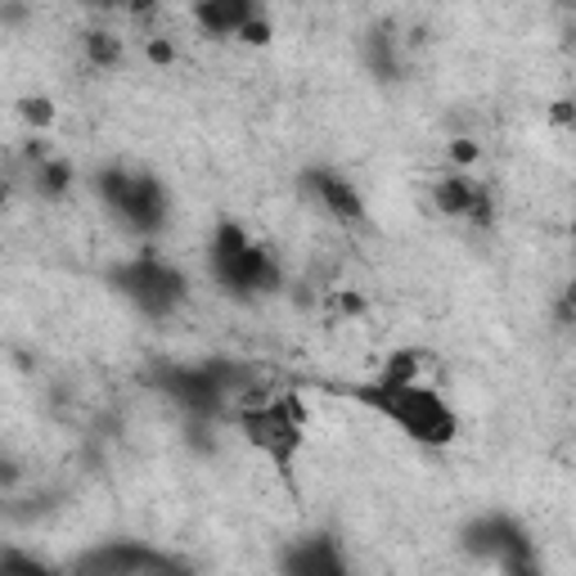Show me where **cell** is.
Returning a JSON list of instances; mask_svg holds the SVG:
<instances>
[{"instance_id":"2e32d148","label":"cell","mask_w":576,"mask_h":576,"mask_svg":"<svg viewBox=\"0 0 576 576\" xmlns=\"http://www.w3.org/2000/svg\"><path fill=\"white\" fill-rule=\"evenodd\" d=\"M19 118L27 122V131L45 135L59 122V104L51 100V95H23V100H19Z\"/></svg>"},{"instance_id":"8fae6325","label":"cell","mask_w":576,"mask_h":576,"mask_svg":"<svg viewBox=\"0 0 576 576\" xmlns=\"http://www.w3.org/2000/svg\"><path fill=\"white\" fill-rule=\"evenodd\" d=\"M266 14L262 0H195L189 5V19H195V27L212 41H230L239 36V27H244L248 19Z\"/></svg>"},{"instance_id":"8992f818","label":"cell","mask_w":576,"mask_h":576,"mask_svg":"<svg viewBox=\"0 0 576 576\" xmlns=\"http://www.w3.org/2000/svg\"><path fill=\"white\" fill-rule=\"evenodd\" d=\"M464 550L473 558H487L496 563L505 576H532L536 572V545H532V532L505 509H487L477 513L473 522H464L459 532Z\"/></svg>"},{"instance_id":"d6986e66","label":"cell","mask_w":576,"mask_h":576,"mask_svg":"<svg viewBox=\"0 0 576 576\" xmlns=\"http://www.w3.org/2000/svg\"><path fill=\"white\" fill-rule=\"evenodd\" d=\"M446 158H451V167L473 171L477 163H483V144H477L473 135H455V140H446Z\"/></svg>"},{"instance_id":"3957f363","label":"cell","mask_w":576,"mask_h":576,"mask_svg":"<svg viewBox=\"0 0 576 576\" xmlns=\"http://www.w3.org/2000/svg\"><path fill=\"white\" fill-rule=\"evenodd\" d=\"M234 428L262 459H270V468L293 483V468L307 451V428H311V410L302 401V392H270L266 401L253 406H234Z\"/></svg>"},{"instance_id":"cb8c5ba5","label":"cell","mask_w":576,"mask_h":576,"mask_svg":"<svg viewBox=\"0 0 576 576\" xmlns=\"http://www.w3.org/2000/svg\"><path fill=\"white\" fill-rule=\"evenodd\" d=\"M554 315H558V324H576V279H567V284H563Z\"/></svg>"},{"instance_id":"9c48e42d","label":"cell","mask_w":576,"mask_h":576,"mask_svg":"<svg viewBox=\"0 0 576 576\" xmlns=\"http://www.w3.org/2000/svg\"><path fill=\"white\" fill-rule=\"evenodd\" d=\"M279 567L288 576H347V554L339 550V541H333L329 532H315V536H302L298 545H288Z\"/></svg>"},{"instance_id":"44dd1931","label":"cell","mask_w":576,"mask_h":576,"mask_svg":"<svg viewBox=\"0 0 576 576\" xmlns=\"http://www.w3.org/2000/svg\"><path fill=\"white\" fill-rule=\"evenodd\" d=\"M234 41H239V45H248V51H266V45L275 41V23H270L266 14H257V19H248L244 27H239Z\"/></svg>"},{"instance_id":"7a4b0ae2","label":"cell","mask_w":576,"mask_h":576,"mask_svg":"<svg viewBox=\"0 0 576 576\" xmlns=\"http://www.w3.org/2000/svg\"><path fill=\"white\" fill-rule=\"evenodd\" d=\"M208 275L234 302H257V298H275L284 288V266L279 257L262 244V239L248 234L244 221L221 217L212 225L208 239Z\"/></svg>"},{"instance_id":"4316f807","label":"cell","mask_w":576,"mask_h":576,"mask_svg":"<svg viewBox=\"0 0 576 576\" xmlns=\"http://www.w3.org/2000/svg\"><path fill=\"white\" fill-rule=\"evenodd\" d=\"M158 5H163V0H131V10H126V14H131L135 23H149V19L158 14Z\"/></svg>"},{"instance_id":"30bf717a","label":"cell","mask_w":576,"mask_h":576,"mask_svg":"<svg viewBox=\"0 0 576 576\" xmlns=\"http://www.w3.org/2000/svg\"><path fill=\"white\" fill-rule=\"evenodd\" d=\"M361 68L374 77V81H401V73H406V64H401V32H397V23H388V19H378V23H369L365 32H361Z\"/></svg>"},{"instance_id":"83f0119b","label":"cell","mask_w":576,"mask_h":576,"mask_svg":"<svg viewBox=\"0 0 576 576\" xmlns=\"http://www.w3.org/2000/svg\"><path fill=\"white\" fill-rule=\"evenodd\" d=\"M0 19H5V27H19L27 19V5L23 0H5V10H0Z\"/></svg>"},{"instance_id":"603a6c76","label":"cell","mask_w":576,"mask_h":576,"mask_svg":"<svg viewBox=\"0 0 576 576\" xmlns=\"http://www.w3.org/2000/svg\"><path fill=\"white\" fill-rule=\"evenodd\" d=\"M545 118H550V126H576V95H563V100H554V104L545 109Z\"/></svg>"},{"instance_id":"ba28073f","label":"cell","mask_w":576,"mask_h":576,"mask_svg":"<svg viewBox=\"0 0 576 576\" xmlns=\"http://www.w3.org/2000/svg\"><path fill=\"white\" fill-rule=\"evenodd\" d=\"M298 189L339 225H365V217H369V203L361 195V185L352 176H343L339 167H320V163L302 167L298 171Z\"/></svg>"},{"instance_id":"6da1fadb","label":"cell","mask_w":576,"mask_h":576,"mask_svg":"<svg viewBox=\"0 0 576 576\" xmlns=\"http://www.w3.org/2000/svg\"><path fill=\"white\" fill-rule=\"evenodd\" d=\"M356 406L374 410L378 419H388L406 442L423 446V451H446L459 442V410L451 406V397L437 388L432 378L423 383H378V378H365L356 388H347Z\"/></svg>"},{"instance_id":"277c9868","label":"cell","mask_w":576,"mask_h":576,"mask_svg":"<svg viewBox=\"0 0 576 576\" xmlns=\"http://www.w3.org/2000/svg\"><path fill=\"white\" fill-rule=\"evenodd\" d=\"M104 279H109L113 293L122 302H131L144 320H167L189 298V275L176 262H167L158 248H140L135 257L118 262Z\"/></svg>"},{"instance_id":"f546056e","label":"cell","mask_w":576,"mask_h":576,"mask_svg":"<svg viewBox=\"0 0 576 576\" xmlns=\"http://www.w3.org/2000/svg\"><path fill=\"white\" fill-rule=\"evenodd\" d=\"M572 248H576V230H572Z\"/></svg>"},{"instance_id":"52a82bcc","label":"cell","mask_w":576,"mask_h":576,"mask_svg":"<svg viewBox=\"0 0 576 576\" xmlns=\"http://www.w3.org/2000/svg\"><path fill=\"white\" fill-rule=\"evenodd\" d=\"M180 567H185L180 558H171V554H163L154 545H144V541H126V536L95 545V550H86L73 563L77 576H171Z\"/></svg>"},{"instance_id":"7c38bea8","label":"cell","mask_w":576,"mask_h":576,"mask_svg":"<svg viewBox=\"0 0 576 576\" xmlns=\"http://www.w3.org/2000/svg\"><path fill=\"white\" fill-rule=\"evenodd\" d=\"M477 185H483V180H477L473 171H459V167L442 171L437 180H432V208H437L442 217H451V221H464L468 208H473Z\"/></svg>"},{"instance_id":"5b68a950","label":"cell","mask_w":576,"mask_h":576,"mask_svg":"<svg viewBox=\"0 0 576 576\" xmlns=\"http://www.w3.org/2000/svg\"><path fill=\"white\" fill-rule=\"evenodd\" d=\"M95 195L100 203L140 239H158L171 221V195L154 171H126V167H100L95 171Z\"/></svg>"},{"instance_id":"5bb4252c","label":"cell","mask_w":576,"mask_h":576,"mask_svg":"<svg viewBox=\"0 0 576 576\" xmlns=\"http://www.w3.org/2000/svg\"><path fill=\"white\" fill-rule=\"evenodd\" d=\"M73 185H77V167L64 154H51L45 163L32 167V189H36V199H45V203H64L73 195Z\"/></svg>"},{"instance_id":"d4e9b609","label":"cell","mask_w":576,"mask_h":576,"mask_svg":"<svg viewBox=\"0 0 576 576\" xmlns=\"http://www.w3.org/2000/svg\"><path fill=\"white\" fill-rule=\"evenodd\" d=\"M19 477H23V468H19V459H14V455H5V459H0V491H5V496H14Z\"/></svg>"},{"instance_id":"ffe728a7","label":"cell","mask_w":576,"mask_h":576,"mask_svg":"<svg viewBox=\"0 0 576 576\" xmlns=\"http://www.w3.org/2000/svg\"><path fill=\"white\" fill-rule=\"evenodd\" d=\"M0 572H5V576H45V572H55L51 563H41L36 554H23V550H5V554H0Z\"/></svg>"},{"instance_id":"e0dca14e","label":"cell","mask_w":576,"mask_h":576,"mask_svg":"<svg viewBox=\"0 0 576 576\" xmlns=\"http://www.w3.org/2000/svg\"><path fill=\"white\" fill-rule=\"evenodd\" d=\"M329 311H333V320H365L369 315V298L361 293V288H333Z\"/></svg>"},{"instance_id":"ac0fdd59","label":"cell","mask_w":576,"mask_h":576,"mask_svg":"<svg viewBox=\"0 0 576 576\" xmlns=\"http://www.w3.org/2000/svg\"><path fill=\"white\" fill-rule=\"evenodd\" d=\"M496 217H500V208H496V189L491 185H477V195H473V208H468V225L473 230H496Z\"/></svg>"},{"instance_id":"484cf974","label":"cell","mask_w":576,"mask_h":576,"mask_svg":"<svg viewBox=\"0 0 576 576\" xmlns=\"http://www.w3.org/2000/svg\"><path fill=\"white\" fill-rule=\"evenodd\" d=\"M77 5L90 10V14H126L131 0H77Z\"/></svg>"},{"instance_id":"4fadbf2b","label":"cell","mask_w":576,"mask_h":576,"mask_svg":"<svg viewBox=\"0 0 576 576\" xmlns=\"http://www.w3.org/2000/svg\"><path fill=\"white\" fill-rule=\"evenodd\" d=\"M432 365H437V356H432L428 347H392L388 356L378 361L374 378L378 383H423Z\"/></svg>"},{"instance_id":"f1b7e54d","label":"cell","mask_w":576,"mask_h":576,"mask_svg":"<svg viewBox=\"0 0 576 576\" xmlns=\"http://www.w3.org/2000/svg\"><path fill=\"white\" fill-rule=\"evenodd\" d=\"M567 36H572V41H576V19H572V23H567Z\"/></svg>"},{"instance_id":"7402d4cb","label":"cell","mask_w":576,"mask_h":576,"mask_svg":"<svg viewBox=\"0 0 576 576\" xmlns=\"http://www.w3.org/2000/svg\"><path fill=\"white\" fill-rule=\"evenodd\" d=\"M180 55H176V45L167 36H149L144 41V64H154V68H171Z\"/></svg>"},{"instance_id":"9a60e30c","label":"cell","mask_w":576,"mask_h":576,"mask_svg":"<svg viewBox=\"0 0 576 576\" xmlns=\"http://www.w3.org/2000/svg\"><path fill=\"white\" fill-rule=\"evenodd\" d=\"M81 55L95 73H118L126 59V41L113 27H86L81 32Z\"/></svg>"}]
</instances>
